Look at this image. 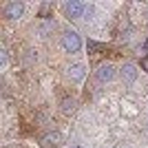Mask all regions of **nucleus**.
Masks as SVG:
<instances>
[{"instance_id": "nucleus-1", "label": "nucleus", "mask_w": 148, "mask_h": 148, "mask_svg": "<svg viewBox=\"0 0 148 148\" xmlns=\"http://www.w3.org/2000/svg\"><path fill=\"white\" fill-rule=\"evenodd\" d=\"M62 44H64V49H66V51L75 53V51L82 47V40H80V36H77L75 31H66L64 38H62Z\"/></svg>"}, {"instance_id": "nucleus-2", "label": "nucleus", "mask_w": 148, "mask_h": 148, "mask_svg": "<svg viewBox=\"0 0 148 148\" xmlns=\"http://www.w3.org/2000/svg\"><path fill=\"white\" fill-rule=\"evenodd\" d=\"M66 13L71 18H80L82 13H86V5L80 0H71V2H66Z\"/></svg>"}, {"instance_id": "nucleus-3", "label": "nucleus", "mask_w": 148, "mask_h": 148, "mask_svg": "<svg viewBox=\"0 0 148 148\" xmlns=\"http://www.w3.org/2000/svg\"><path fill=\"white\" fill-rule=\"evenodd\" d=\"M20 13H22V2H7V7H5V16L9 20H16V18H20Z\"/></svg>"}, {"instance_id": "nucleus-4", "label": "nucleus", "mask_w": 148, "mask_h": 148, "mask_svg": "<svg viewBox=\"0 0 148 148\" xmlns=\"http://www.w3.org/2000/svg\"><path fill=\"white\" fill-rule=\"evenodd\" d=\"M113 75H115L113 64H102V66L97 69V80H99V82H111Z\"/></svg>"}, {"instance_id": "nucleus-5", "label": "nucleus", "mask_w": 148, "mask_h": 148, "mask_svg": "<svg viewBox=\"0 0 148 148\" xmlns=\"http://www.w3.org/2000/svg\"><path fill=\"white\" fill-rule=\"evenodd\" d=\"M135 77H137V71H135V66L126 64V66L122 69V80L126 82V84H133V82H135Z\"/></svg>"}, {"instance_id": "nucleus-6", "label": "nucleus", "mask_w": 148, "mask_h": 148, "mask_svg": "<svg viewBox=\"0 0 148 148\" xmlns=\"http://www.w3.org/2000/svg\"><path fill=\"white\" fill-rule=\"evenodd\" d=\"M69 75H71V80H82L84 77V66L82 64H73L69 69Z\"/></svg>"}, {"instance_id": "nucleus-7", "label": "nucleus", "mask_w": 148, "mask_h": 148, "mask_svg": "<svg viewBox=\"0 0 148 148\" xmlns=\"http://www.w3.org/2000/svg\"><path fill=\"white\" fill-rule=\"evenodd\" d=\"M49 11H51V5L47 2V5H42V9H40V16H42V18H47V16H49Z\"/></svg>"}, {"instance_id": "nucleus-8", "label": "nucleus", "mask_w": 148, "mask_h": 148, "mask_svg": "<svg viewBox=\"0 0 148 148\" xmlns=\"http://www.w3.org/2000/svg\"><path fill=\"white\" fill-rule=\"evenodd\" d=\"M86 49L95 53V51H99V49H102V44H97V42H88V44H86Z\"/></svg>"}, {"instance_id": "nucleus-9", "label": "nucleus", "mask_w": 148, "mask_h": 148, "mask_svg": "<svg viewBox=\"0 0 148 148\" xmlns=\"http://www.w3.org/2000/svg\"><path fill=\"white\" fill-rule=\"evenodd\" d=\"M62 106H64V113L73 111V102H69V99H64V102H62Z\"/></svg>"}, {"instance_id": "nucleus-10", "label": "nucleus", "mask_w": 148, "mask_h": 148, "mask_svg": "<svg viewBox=\"0 0 148 148\" xmlns=\"http://www.w3.org/2000/svg\"><path fill=\"white\" fill-rule=\"evenodd\" d=\"M142 66H144V69L148 71V58H144V60H142Z\"/></svg>"}, {"instance_id": "nucleus-11", "label": "nucleus", "mask_w": 148, "mask_h": 148, "mask_svg": "<svg viewBox=\"0 0 148 148\" xmlns=\"http://www.w3.org/2000/svg\"><path fill=\"white\" fill-rule=\"evenodd\" d=\"M69 148H84V146H82V144H71Z\"/></svg>"}]
</instances>
